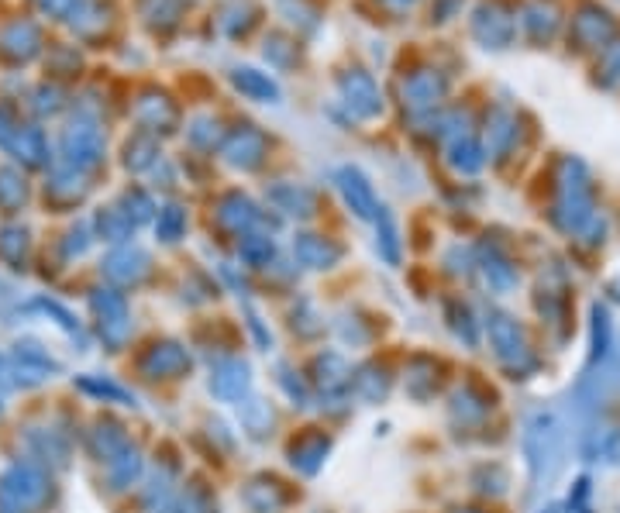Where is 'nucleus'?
I'll return each instance as SVG.
<instances>
[{
  "label": "nucleus",
  "instance_id": "obj_1",
  "mask_svg": "<svg viewBox=\"0 0 620 513\" xmlns=\"http://www.w3.org/2000/svg\"><path fill=\"white\" fill-rule=\"evenodd\" d=\"M56 496L49 469L38 462H11L0 472V513H38Z\"/></svg>",
  "mask_w": 620,
  "mask_h": 513
},
{
  "label": "nucleus",
  "instance_id": "obj_2",
  "mask_svg": "<svg viewBox=\"0 0 620 513\" xmlns=\"http://www.w3.org/2000/svg\"><path fill=\"white\" fill-rule=\"evenodd\" d=\"M104 149H107L104 128L87 111L73 114L59 135V162L80 169V173H93L104 162Z\"/></svg>",
  "mask_w": 620,
  "mask_h": 513
},
{
  "label": "nucleus",
  "instance_id": "obj_3",
  "mask_svg": "<svg viewBox=\"0 0 620 513\" xmlns=\"http://www.w3.org/2000/svg\"><path fill=\"white\" fill-rule=\"evenodd\" d=\"M617 38V18L600 4H583L572 14L569 42L579 52H607Z\"/></svg>",
  "mask_w": 620,
  "mask_h": 513
},
{
  "label": "nucleus",
  "instance_id": "obj_4",
  "mask_svg": "<svg viewBox=\"0 0 620 513\" xmlns=\"http://www.w3.org/2000/svg\"><path fill=\"white\" fill-rule=\"evenodd\" d=\"M90 310L97 317V331L104 338V345L121 348L131 334V314L124 293L114 290V286H100V290L90 293Z\"/></svg>",
  "mask_w": 620,
  "mask_h": 513
},
{
  "label": "nucleus",
  "instance_id": "obj_5",
  "mask_svg": "<svg viewBox=\"0 0 620 513\" xmlns=\"http://www.w3.org/2000/svg\"><path fill=\"white\" fill-rule=\"evenodd\" d=\"M338 93L341 104L359 121H372L383 114V93H379L372 73H366L362 66H348L345 73H338Z\"/></svg>",
  "mask_w": 620,
  "mask_h": 513
},
{
  "label": "nucleus",
  "instance_id": "obj_6",
  "mask_svg": "<svg viewBox=\"0 0 620 513\" xmlns=\"http://www.w3.org/2000/svg\"><path fill=\"white\" fill-rule=\"evenodd\" d=\"M486 331H490L496 359L514 365V369L531 365V345H527V334L514 317L503 314V310H490V317H486Z\"/></svg>",
  "mask_w": 620,
  "mask_h": 513
},
{
  "label": "nucleus",
  "instance_id": "obj_7",
  "mask_svg": "<svg viewBox=\"0 0 620 513\" xmlns=\"http://www.w3.org/2000/svg\"><path fill=\"white\" fill-rule=\"evenodd\" d=\"M100 269H104V276L111 279L114 286H138L152 272V255L145 252L142 245L128 242V245L111 248V252L104 255V262H100Z\"/></svg>",
  "mask_w": 620,
  "mask_h": 513
},
{
  "label": "nucleus",
  "instance_id": "obj_8",
  "mask_svg": "<svg viewBox=\"0 0 620 513\" xmlns=\"http://www.w3.org/2000/svg\"><path fill=\"white\" fill-rule=\"evenodd\" d=\"M221 155L228 166L242 169V173H252V169H259L262 162H266L269 138L262 135L259 128H252V124H242V128H235L228 138H224Z\"/></svg>",
  "mask_w": 620,
  "mask_h": 513
},
{
  "label": "nucleus",
  "instance_id": "obj_9",
  "mask_svg": "<svg viewBox=\"0 0 620 513\" xmlns=\"http://www.w3.org/2000/svg\"><path fill=\"white\" fill-rule=\"evenodd\" d=\"M514 31H517L514 14L503 4H496V0L479 4L476 14H472V35H476V42H483L486 49H507V45L514 42Z\"/></svg>",
  "mask_w": 620,
  "mask_h": 513
},
{
  "label": "nucleus",
  "instance_id": "obj_10",
  "mask_svg": "<svg viewBox=\"0 0 620 513\" xmlns=\"http://www.w3.org/2000/svg\"><path fill=\"white\" fill-rule=\"evenodd\" d=\"M445 93H448V80L438 69H414V73H407V80L400 83L403 107H410L414 114L434 111V107L445 100Z\"/></svg>",
  "mask_w": 620,
  "mask_h": 513
},
{
  "label": "nucleus",
  "instance_id": "obj_11",
  "mask_svg": "<svg viewBox=\"0 0 620 513\" xmlns=\"http://www.w3.org/2000/svg\"><path fill=\"white\" fill-rule=\"evenodd\" d=\"M42 49H45V38H42V28H38L35 21L18 18L0 31V59L14 62V66L42 56Z\"/></svg>",
  "mask_w": 620,
  "mask_h": 513
},
{
  "label": "nucleus",
  "instance_id": "obj_12",
  "mask_svg": "<svg viewBox=\"0 0 620 513\" xmlns=\"http://www.w3.org/2000/svg\"><path fill=\"white\" fill-rule=\"evenodd\" d=\"M335 183L341 190V197H345V204L352 207L355 217H362V221H372V217L379 214V200H376V190H372L369 176L362 173V169L355 166H345L335 173Z\"/></svg>",
  "mask_w": 620,
  "mask_h": 513
},
{
  "label": "nucleus",
  "instance_id": "obj_13",
  "mask_svg": "<svg viewBox=\"0 0 620 513\" xmlns=\"http://www.w3.org/2000/svg\"><path fill=\"white\" fill-rule=\"evenodd\" d=\"M7 155L14 162H21L25 169H45L52 162L49 138H45V131L38 124H18V131L7 142Z\"/></svg>",
  "mask_w": 620,
  "mask_h": 513
},
{
  "label": "nucleus",
  "instance_id": "obj_14",
  "mask_svg": "<svg viewBox=\"0 0 620 513\" xmlns=\"http://www.w3.org/2000/svg\"><path fill=\"white\" fill-rule=\"evenodd\" d=\"M135 121L142 124V131H149V135H169V131L176 128V121H180V111H176V104L166 93L145 90L135 104Z\"/></svg>",
  "mask_w": 620,
  "mask_h": 513
},
{
  "label": "nucleus",
  "instance_id": "obj_15",
  "mask_svg": "<svg viewBox=\"0 0 620 513\" xmlns=\"http://www.w3.org/2000/svg\"><path fill=\"white\" fill-rule=\"evenodd\" d=\"M87 190H90L87 173H80V169L66 166V162L52 166L49 180H45V197H49L56 207H73V204H80V200L87 197Z\"/></svg>",
  "mask_w": 620,
  "mask_h": 513
},
{
  "label": "nucleus",
  "instance_id": "obj_16",
  "mask_svg": "<svg viewBox=\"0 0 620 513\" xmlns=\"http://www.w3.org/2000/svg\"><path fill=\"white\" fill-rule=\"evenodd\" d=\"M262 221V211L245 197V193H224L221 207H217V224L231 235H252L255 224Z\"/></svg>",
  "mask_w": 620,
  "mask_h": 513
},
{
  "label": "nucleus",
  "instance_id": "obj_17",
  "mask_svg": "<svg viewBox=\"0 0 620 513\" xmlns=\"http://www.w3.org/2000/svg\"><path fill=\"white\" fill-rule=\"evenodd\" d=\"M186 369H190V355H186V348L176 345V341H159V345H152L142 359V372L149 379H176Z\"/></svg>",
  "mask_w": 620,
  "mask_h": 513
},
{
  "label": "nucleus",
  "instance_id": "obj_18",
  "mask_svg": "<svg viewBox=\"0 0 620 513\" xmlns=\"http://www.w3.org/2000/svg\"><path fill=\"white\" fill-rule=\"evenodd\" d=\"M558 25H562V11L555 0H531L521 11V28L531 42H552Z\"/></svg>",
  "mask_w": 620,
  "mask_h": 513
},
{
  "label": "nucleus",
  "instance_id": "obj_19",
  "mask_svg": "<svg viewBox=\"0 0 620 513\" xmlns=\"http://www.w3.org/2000/svg\"><path fill=\"white\" fill-rule=\"evenodd\" d=\"M293 255H297L300 266H307V269H331L341 259V245L324 235H297Z\"/></svg>",
  "mask_w": 620,
  "mask_h": 513
},
{
  "label": "nucleus",
  "instance_id": "obj_20",
  "mask_svg": "<svg viewBox=\"0 0 620 513\" xmlns=\"http://www.w3.org/2000/svg\"><path fill=\"white\" fill-rule=\"evenodd\" d=\"M87 448H90V455L97 458L100 465H111L114 458H118V455L124 452V448H131V441H128V434H124V427H121V424H114V421H100V424L90 431Z\"/></svg>",
  "mask_w": 620,
  "mask_h": 513
},
{
  "label": "nucleus",
  "instance_id": "obj_21",
  "mask_svg": "<svg viewBox=\"0 0 620 513\" xmlns=\"http://www.w3.org/2000/svg\"><path fill=\"white\" fill-rule=\"evenodd\" d=\"M231 83H235L238 93H245L248 100H259V104H276L279 100V83L262 69L252 66H238L231 69Z\"/></svg>",
  "mask_w": 620,
  "mask_h": 513
},
{
  "label": "nucleus",
  "instance_id": "obj_22",
  "mask_svg": "<svg viewBox=\"0 0 620 513\" xmlns=\"http://www.w3.org/2000/svg\"><path fill=\"white\" fill-rule=\"evenodd\" d=\"M93 228H97V238H104L107 245H128L131 235H135V221L121 211V207H100L93 214Z\"/></svg>",
  "mask_w": 620,
  "mask_h": 513
},
{
  "label": "nucleus",
  "instance_id": "obj_23",
  "mask_svg": "<svg viewBox=\"0 0 620 513\" xmlns=\"http://www.w3.org/2000/svg\"><path fill=\"white\" fill-rule=\"evenodd\" d=\"M124 169L128 173H145V169H155V162H162L159 142L149 131H135V135L124 142Z\"/></svg>",
  "mask_w": 620,
  "mask_h": 513
},
{
  "label": "nucleus",
  "instance_id": "obj_24",
  "mask_svg": "<svg viewBox=\"0 0 620 513\" xmlns=\"http://www.w3.org/2000/svg\"><path fill=\"white\" fill-rule=\"evenodd\" d=\"M211 390L221 400H238L248 390V365L242 359H224L217 362L214 376H211Z\"/></svg>",
  "mask_w": 620,
  "mask_h": 513
},
{
  "label": "nucleus",
  "instance_id": "obj_25",
  "mask_svg": "<svg viewBox=\"0 0 620 513\" xmlns=\"http://www.w3.org/2000/svg\"><path fill=\"white\" fill-rule=\"evenodd\" d=\"M269 200L276 204V211L283 214H293V217H310L317 207V197L314 190H307V186L300 183H279L269 190Z\"/></svg>",
  "mask_w": 620,
  "mask_h": 513
},
{
  "label": "nucleus",
  "instance_id": "obj_26",
  "mask_svg": "<svg viewBox=\"0 0 620 513\" xmlns=\"http://www.w3.org/2000/svg\"><path fill=\"white\" fill-rule=\"evenodd\" d=\"M104 469H107V483H111L114 493H124V489L135 486L138 479H142L145 458L135 445H131V448H124V452L114 458L111 465H104Z\"/></svg>",
  "mask_w": 620,
  "mask_h": 513
},
{
  "label": "nucleus",
  "instance_id": "obj_27",
  "mask_svg": "<svg viewBox=\"0 0 620 513\" xmlns=\"http://www.w3.org/2000/svg\"><path fill=\"white\" fill-rule=\"evenodd\" d=\"M28 441H31V452H35V458H42V462H52V465L69 462V441L62 438L59 431H52V427H38V431H31Z\"/></svg>",
  "mask_w": 620,
  "mask_h": 513
},
{
  "label": "nucleus",
  "instance_id": "obj_28",
  "mask_svg": "<svg viewBox=\"0 0 620 513\" xmlns=\"http://www.w3.org/2000/svg\"><path fill=\"white\" fill-rule=\"evenodd\" d=\"M448 162H452V169H455V173H462V176L479 173V169H483V162H486L483 145H479L472 135H459L452 142V149H448Z\"/></svg>",
  "mask_w": 620,
  "mask_h": 513
},
{
  "label": "nucleus",
  "instance_id": "obj_29",
  "mask_svg": "<svg viewBox=\"0 0 620 513\" xmlns=\"http://www.w3.org/2000/svg\"><path fill=\"white\" fill-rule=\"evenodd\" d=\"M28 204V183L14 166H0V211L18 214Z\"/></svg>",
  "mask_w": 620,
  "mask_h": 513
},
{
  "label": "nucleus",
  "instance_id": "obj_30",
  "mask_svg": "<svg viewBox=\"0 0 620 513\" xmlns=\"http://www.w3.org/2000/svg\"><path fill=\"white\" fill-rule=\"evenodd\" d=\"M14 362H18V372H38V376H49V372H59V362L45 352L38 341H18L14 345Z\"/></svg>",
  "mask_w": 620,
  "mask_h": 513
},
{
  "label": "nucleus",
  "instance_id": "obj_31",
  "mask_svg": "<svg viewBox=\"0 0 620 513\" xmlns=\"http://www.w3.org/2000/svg\"><path fill=\"white\" fill-rule=\"evenodd\" d=\"M76 386H80L83 393H90L93 400L121 403V407H135V396L124 390V386L111 383V379H104V376H80V379H76Z\"/></svg>",
  "mask_w": 620,
  "mask_h": 513
},
{
  "label": "nucleus",
  "instance_id": "obj_32",
  "mask_svg": "<svg viewBox=\"0 0 620 513\" xmlns=\"http://www.w3.org/2000/svg\"><path fill=\"white\" fill-rule=\"evenodd\" d=\"M180 0H142V18L152 31H173L180 25Z\"/></svg>",
  "mask_w": 620,
  "mask_h": 513
},
{
  "label": "nucleus",
  "instance_id": "obj_33",
  "mask_svg": "<svg viewBox=\"0 0 620 513\" xmlns=\"http://www.w3.org/2000/svg\"><path fill=\"white\" fill-rule=\"evenodd\" d=\"M224 138H228V131H224L221 121H214V118H197L190 128H186V142H190L193 149H200V152L221 149Z\"/></svg>",
  "mask_w": 620,
  "mask_h": 513
},
{
  "label": "nucleus",
  "instance_id": "obj_34",
  "mask_svg": "<svg viewBox=\"0 0 620 513\" xmlns=\"http://www.w3.org/2000/svg\"><path fill=\"white\" fill-rule=\"evenodd\" d=\"M155 235L166 245H176L186 235V211L180 204L159 207V214H155Z\"/></svg>",
  "mask_w": 620,
  "mask_h": 513
},
{
  "label": "nucleus",
  "instance_id": "obj_35",
  "mask_svg": "<svg viewBox=\"0 0 620 513\" xmlns=\"http://www.w3.org/2000/svg\"><path fill=\"white\" fill-rule=\"evenodd\" d=\"M483 272H486V283H490L496 293H507L510 286L517 283V269L510 266V262L503 259V255L496 252V248L483 259Z\"/></svg>",
  "mask_w": 620,
  "mask_h": 513
},
{
  "label": "nucleus",
  "instance_id": "obj_36",
  "mask_svg": "<svg viewBox=\"0 0 620 513\" xmlns=\"http://www.w3.org/2000/svg\"><path fill=\"white\" fill-rule=\"evenodd\" d=\"M0 255H4L11 266H21L28 255V231L21 224H4L0 228Z\"/></svg>",
  "mask_w": 620,
  "mask_h": 513
},
{
  "label": "nucleus",
  "instance_id": "obj_37",
  "mask_svg": "<svg viewBox=\"0 0 620 513\" xmlns=\"http://www.w3.org/2000/svg\"><path fill=\"white\" fill-rule=\"evenodd\" d=\"M242 262L245 266H252V269H262V266H269V259H273V238H266V235H245L242 238Z\"/></svg>",
  "mask_w": 620,
  "mask_h": 513
},
{
  "label": "nucleus",
  "instance_id": "obj_38",
  "mask_svg": "<svg viewBox=\"0 0 620 513\" xmlns=\"http://www.w3.org/2000/svg\"><path fill=\"white\" fill-rule=\"evenodd\" d=\"M121 211L135 221V228L138 224H145L149 217L155 214V204H152V197L145 190H138V186H131V190H124V197H121Z\"/></svg>",
  "mask_w": 620,
  "mask_h": 513
},
{
  "label": "nucleus",
  "instance_id": "obj_39",
  "mask_svg": "<svg viewBox=\"0 0 620 513\" xmlns=\"http://www.w3.org/2000/svg\"><path fill=\"white\" fill-rule=\"evenodd\" d=\"M376 224H379V248H383L386 262H393V266H397V259H400L397 224H393V217H390V211H386V207H379Z\"/></svg>",
  "mask_w": 620,
  "mask_h": 513
},
{
  "label": "nucleus",
  "instance_id": "obj_40",
  "mask_svg": "<svg viewBox=\"0 0 620 513\" xmlns=\"http://www.w3.org/2000/svg\"><path fill=\"white\" fill-rule=\"evenodd\" d=\"M328 455V438H300L290 448V462L304 465V458H314V465H321V458Z\"/></svg>",
  "mask_w": 620,
  "mask_h": 513
},
{
  "label": "nucleus",
  "instance_id": "obj_41",
  "mask_svg": "<svg viewBox=\"0 0 620 513\" xmlns=\"http://www.w3.org/2000/svg\"><path fill=\"white\" fill-rule=\"evenodd\" d=\"M93 245V231L90 224H76V228L66 231V242H62V252H66V259H80V255H87V248Z\"/></svg>",
  "mask_w": 620,
  "mask_h": 513
},
{
  "label": "nucleus",
  "instance_id": "obj_42",
  "mask_svg": "<svg viewBox=\"0 0 620 513\" xmlns=\"http://www.w3.org/2000/svg\"><path fill=\"white\" fill-rule=\"evenodd\" d=\"M35 111L38 114H59L62 111V90L56 83H42L35 90Z\"/></svg>",
  "mask_w": 620,
  "mask_h": 513
},
{
  "label": "nucleus",
  "instance_id": "obj_43",
  "mask_svg": "<svg viewBox=\"0 0 620 513\" xmlns=\"http://www.w3.org/2000/svg\"><path fill=\"white\" fill-rule=\"evenodd\" d=\"M38 307H42L45 310V314H49V317H56V324H59V328L62 331H69V334H80V324H76V317L73 314H69V310L66 307H62V303H56V300H38Z\"/></svg>",
  "mask_w": 620,
  "mask_h": 513
},
{
  "label": "nucleus",
  "instance_id": "obj_44",
  "mask_svg": "<svg viewBox=\"0 0 620 513\" xmlns=\"http://www.w3.org/2000/svg\"><path fill=\"white\" fill-rule=\"evenodd\" d=\"M14 131H18V124H14L11 111H7V107H0V149H7V142H11Z\"/></svg>",
  "mask_w": 620,
  "mask_h": 513
},
{
  "label": "nucleus",
  "instance_id": "obj_45",
  "mask_svg": "<svg viewBox=\"0 0 620 513\" xmlns=\"http://www.w3.org/2000/svg\"><path fill=\"white\" fill-rule=\"evenodd\" d=\"M383 4H390V7H397V11H403V7H410L414 0H383Z\"/></svg>",
  "mask_w": 620,
  "mask_h": 513
},
{
  "label": "nucleus",
  "instance_id": "obj_46",
  "mask_svg": "<svg viewBox=\"0 0 620 513\" xmlns=\"http://www.w3.org/2000/svg\"><path fill=\"white\" fill-rule=\"evenodd\" d=\"M455 513H479V510H455Z\"/></svg>",
  "mask_w": 620,
  "mask_h": 513
}]
</instances>
